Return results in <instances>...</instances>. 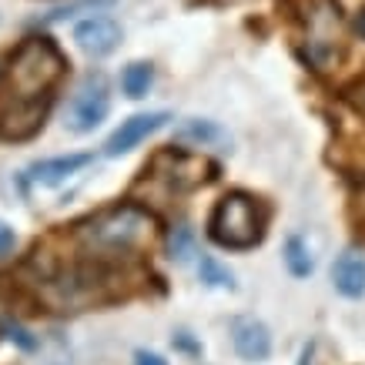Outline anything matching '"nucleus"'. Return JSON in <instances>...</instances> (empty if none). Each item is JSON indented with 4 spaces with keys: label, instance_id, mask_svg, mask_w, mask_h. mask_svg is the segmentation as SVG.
<instances>
[{
    "label": "nucleus",
    "instance_id": "9",
    "mask_svg": "<svg viewBox=\"0 0 365 365\" xmlns=\"http://www.w3.org/2000/svg\"><path fill=\"white\" fill-rule=\"evenodd\" d=\"M232 345L245 362H265L272 355V332L258 319H235L232 322Z\"/></svg>",
    "mask_w": 365,
    "mask_h": 365
},
{
    "label": "nucleus",
    "instance_id": "5",
    "mask_svg": "<svg viewBox=\"0 0 365 365\" xmlns=\"http://www.w3.org/2000/svg\"><path fill=\"white\" fill-rule=\"evenodd\" d=\"M215 171H218L215 161H208L205 155L181 151V148H161L144 168L148 181H155V185H161L165 191H175V195L205 188L208 181H215Z\"/></svg>",
    "mask_w": 365,
    "mask_h": 365
},
{
    "label": "nucleus",
    "instance_id": "18",
    "mask_svg": "<svg viewBox=\"0 0 365 365\" xmlns=\"http://www.w3.org/2000/svg\"><path fill=\"white\" fill-rule=\"evenodd\" d=\"M111 4H118V0H78V4H67V7H61V11L47 14V24H57V21H67V17H78V14L91 11L98 14L101 7H111Z\"/></svg>",
    "mask_w": 365,
    "mask_h": 365
},
{
    "label": "nucleus",
    "instance_id": "20",
    "mask_svg": "<svg viewBox=\"0 0 365 365\" xmlns=\"http://www.w3.org/2000/svg\"><path fill=\"white\" fill-rule=\"evenodd\" d=\"M11 252H14V228L0 222V258H7Z\"/></svg>",
    "mask_w": 365,
    "mask_h": 365
},
{
    "label": "nucleus",
    "instance_id": "4",
    "mask_svg": "<svg viewBox=\"0 0 365 365\" xmlns=\"http://www.w3.org/2000/svg\"><path fill=\"white\" fill-rule=\"evenodd\" d=\"M292 17L305 31L302 57L312 71H332L342 57V11L339 0H285Z\"/></svg>",
    "mask_w": 365,
    "mask_h": 365
},
{
    "label": "nucleus",
    "instance_id": "12",
    "mask_svg": "<svg viewBox=\"0 0 365 365\" xmlns=\"http://www.w3.org/2000/svg\"><path fill=\"white\" fill-rule=\"evenodd\" d=\"M155 84V67L148 64V61H134V64L124 67L121 74V91L128 94L131 101H141L148 91Z\"/></svg>",
    "mask_w": 365,
    "mask_h": 365
},
{
    "label": "nucleus",
    "instance_id": "11",
    "mask_svg": "<svg viewBox=\"0 0 365 365\" xmlns=\"http://www.w3.org/2000/svg\"><path fill=\"white\" fill-rule=\"evenodd\" d=\"M332 285L345 299H362L365 295V255L345 252L332 265Z\"/></svg>",
    "mask_w": 365,
    "mask_h": 365
},
{
    "label": "nucleus",
    "instance_id": "14",
    "mask_svg": "<svg viewBox=\"0 0 365 365\" xmlns=\"http://www.w3.org/2000/svg\"><path fill=\"white\" fill-rule=\"evenodd\" d=\"M225 138V131L215 121H201V118H191L178 128V141H191L198 148H208V144H218Z\"/></svg>",
    "mask_w": 365,
    "mask_h": 365
},
{
    "label": "nucleus",
    "instance_id": "21",
    "mask_svg": "<svg viewBox=\"0 0 365 365\" xmlns=\"http://www.w3.org/2000/svg\"><path fill=\"white\" fill-rule=\"evenodd\" d=\"M134 365H168L161 355H155V352H138L134 355Z\"/></svg>",
    "mask_w": 365,
    "mask_h": 365
},
{
    "label": "nucleus",
    "instance_id": "23",
    "mask_svg": "<svg viewBox=\"0 0 365 365\" xmlns=\"http://www.w3.org/2000/svg\"><path fill=\"white\" fill-rule=\"evenodd\" d=\"M0 319H4V315H0Z\"/></svg>",
    "mask_w": 365,
    "mask_h": 365
},
{
    "label": "nucleus",
    "instance_id": "7",
    "mask_svg": "<svg viewBox=\"0 0 365 365\" xmlns=\"http://www.w3.org/2000/svg\"><path fill=\"white\" fill-rule=\"evenodd\" d=\"M171 121V114L168 111H148V114H134V118H128V121H121V128L108 138V144H104V155L108 158H121L128 155V151H134L141 141H148L155 131H161L165 124Z\"/></svg>",
    "mask_w": 365,
    "mask_h": 365
},
{
    "label": "nucleus",
    "instance_id": "16",
    "mask_svg": "<svg viewBox=\"0 0 365 365\" xmlns=\"http://www.w3.org/2000/svg\"><path fill=\"white\" fill-rule=\"evenodd\" d=\"M168 252H171V258H175L178 265H185L191 255H195V235H191L188 225H178L175 232H171V238H168Z\"/></svg>",
    "mask_w": 365,
    "mask_h": 365
},
{
    "label": "nucleus",
    "instance_id": "10",
    "mask_svg": "<svg viewBox=\"0 0 365 365\" xmlns=\"http://www.w3.org/2000/svg\"><path fill=\"white\" fill-rule=\"evenodd\" d=\"M94 161V155H64V158H47V161H37V165L27 168L34 185L41 188H57L64 185L71 175H78L81 168H88Z\"/></svg>",
    "mask_w": 365,
    "mask_h": 365
},
{
    "label": "nucleus",
    "instance_id": "19",
    "mask_svg": "<svg viewBox=\"0 0 365 365\" xmlns=\"http://www.w3.org/2000/svg\"><path fill=\"white\" fill-rule=\"evenodd\" d=\"M349 104L365 118V81H359L352 91H349Z\"/></svg>",
    "mask_w": 365,
    "mask_h": 365
},
{
    "label": "nucleus",
    "instance_id": "13",
    "mask_svg": "<svg viewBox=\"0 0 365 365\" xmlns=\"http://www.w3.org/2000/svg\"><path fill=\"white\" fill-rule=\"evenodd\" d=\"M282 258H285V268L295 278H309L312 272H315V258H312L309 245L302 242L299 235H292V238L285 242V252H282Z\"/></svg>",
    "mask_w": 365,
    "mask_h": 365
},
{
    "label": "nucleus",
    "instance_id": "15",
    "mask_svg": "<svg viewBox=\"0 0 365 365\" xmlns=\"http://www.w3.org/2000/svg\"><path fill=\"white\" fill-rule=\"evenodd\" d=\"M198 275H201V282L211 288H235V275L218 262V258H211V255H201Z\"/></svg>",
    "mask_w": 365,
    "mask_h": 365
},
{
    "label": "nucleus",
    "instance_id": "2",
    "mask_svg": "<svg viewBox=\"0 0 365 365\" xmlns=\"http://www.w3.org/2000/svg\"><path fill=\"white\" fill-rule=\"evenodd\" d=\"M67 74V57L51 37L34 34L11 54V64L0 67V114L27 104H51V91Z\"/></svg>",
    "mask_w": 365,
    "mask_h": 365
},
{
    "label": "nucleus",
    "instance_id": "1",
    "mask_svg": "<svg viewBox=\"0 0 365 365\" xmlns=\"http://www.w3.org/2000/svg\"><path fill=\"white\" fill-rule=\"evenodd\" d=\"M155 235V215L141 205H114V208L81 218L71 228V238L81 248V255L98 258V262H121L134 252H144L151 248Z\"/></svg>",
    "mask_w": 365,
    "mask_h": 365
},
{
    "label": "nucleus",
    "instance_id": "17",
    "mask_svg": "<svg viewBox=\"0 0 365 365\" xmlns=\"http://www.w3.org/2000/svg\"><path fill=\"white\" fill-rule=\"evenodd\" d=\"M0 335H7V339H11V342L17 345L21 352H37V339H34V335L27 332L24 325H17L14 319H7V315L0 319Z\"/></svg>",
    "mask_w": 365,
    "mask_h": 365
},
{
    "label": "nucleus",
    "instance_id": "22",
    "mask_svg": "<svg viewBox=\"0 0 365 365\" xmlns=\"http://www.w3.org/2000/svg\"><path fill=\"white\" fill-rule=\"evenodd\" d=\"M352 27H355V34H359V37H362V41H365V7H362V11H359V14H355Z\"/></svg>",
    "mask_w": 365,
    "mask_h": 365
},
{
    "label": "nucleus",
    "instance_id": "8",
    "mask_svg": "<svg viewBox=\"0 0 365 365\" xmlns=\"http://www.w3.org/2000/svg\"><path fill=\"white\" fill-rule=\"evenodd\" d=\"M74 41L84 54L91 57H108L114 47L121 44V27L118 21L104 17V14H91L74 27Z\"/></svg>",
    "mask_w": 365,
    "mask_h": 365
},
{
    "label": "nucleus",
    "instance_id": "3",
    "mask_svg": "<svg viewBox=\"0 0 365 365\" xmlns=\"http://www.w3.org/2000/svg\"><path fill=\"white\" fill-rule=\"evenodd\" d=\"M268 205L248 191H228L208 218V238L228 252H248L265 242Z\"/></svg>",
    "mask_w": 365,
    "mask_h": 365
},
{
    "label": "nucleus",
    "instance_id": "6",
    "mask_svg": "<svg viewBox=\"0 0 365 365\" xmlns=\"http://www.w3.org/2000/svg\"><path fill=\"white\" fill-rule=\"evenodd\" d=\"M111 111V94H108V81L104 74H88L84 84L78 88V94L71 98V108H67V128L74 134H88L94 131Z\"/></svg>",
    "mask_w": 365,
    "mask_h": 365
}]
</instances>
